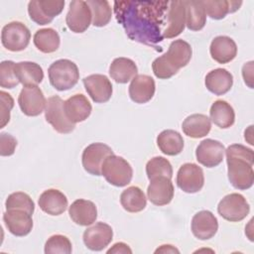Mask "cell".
Instances as JSON below:
<instances>
[{"label": "cell", "mask_w": 254, "mask_h": 254, "mask_svg": "<svg viewBox=\"0 0 254 254\" xmlns=\"http://www.w3.org/2000/svg\"><path fill=\"white\" fill-rule=\"evenodd\" d=\"M170 1H115L116 20L129 39L162 52L157 45L163 41V27Z\"/></svg>", "instance_id": "cell-1"}, {"label": "cell", "mask_w": 254, "mask_h": 254, "mask_svg": "<svg viewBox=\"0 0 254 254\" xmlns=\"http://www.w3.org/2000/svg\"><path fill=\"white\" fill-rule=\"evenodd\" d=\"M225 154L230 184L237 190L250 189L254 183L252 149L241 144H232L225 150Z\"/></svg>", "instance_id": "cell-2"}, {"label": "cell", "mask_w": 254, "mask_h": 254, "mask_svg": "<svg viewBox=\"0 0 254 254\" xmlns=\"http://www.w3.org/2000/svg\"><path fill=\"white\" fill-rule=\"evenodd\" d=\"M51 84L59 91H64L73 87L79 79L77 65L66 59L54 62L48 69Z\"/></svg>", "instance_id": "cell-3"}, {"label": "cell", "mask_w": 254, "mask_h": 254, "mask_svg": "<svg viewBox=\"0 0 254 254\" xmlns=\"http://www.w3.org/2000/svg\"><path fill=\"white\" fill-rule=\"evenodd\" d=\"M101 176H103L110 185L121 188L131 182L133 170L125 159L112 154L104 160L101 167Z\"/></svg>", "instance_id": "cell-4"}, {"label": "cell", "mask_w": 254, "mask_h": 254, "mask_svg": "<svg viewBox=\"0 0 254 254\" xmlns=\"http://www.w3.org/2000/svg\"><path fill=\"white\" fill-rule=\"evenodd\" d=\"M31 39L29 29L21 22H10L6 24L1 32V42L5 49L11 52L25 50Z\"/></svg>", "instance_id": "cell-5"}, {"label": "cell", "mask_w": 254, "mask_h": 254, "mask_svg": "<svg viewBox=\"0 0 254 254\" xmlns=\"http://www.w3.org/2000/svg\"><path fill=\"white\" fill-rule=\"evenodd\" d=\"M217 211L221 217L231 222L243 220L250 211L249 203L240 193H229L218 203Z\"/></svg>", "instance_id": "cell-6"}, {"label": "cell", "mask_w": 254, "mask_h": 254, "mask_svg": "<svg viewBox=\"0 0 254 254\" xmlns=\"http://www.w3.org/2000/svg\"><path fill=\"white\" fill-rule=\"evenodd\" d=\"M64 101L60 96H51L47 100L45 118L57 132L61 134H67L74 130L75 124L67 119L64 110Z\"/></svg>", "instance_id": "cell-7"}, {"label": "cell", "mask_w": 254, "mask_h": 254, "mask_svg": "<svg viewBox=\"0 0 254 254\" xmlns=\"http://www.w3.org/2000/svg\"><path fill=\"white\" fill-rule=\"evenodd\" d=\"M64 7L63 0H33L28 4V13L38 25H47L62 13Z\"/></svg>", "instance_id": "cell-8"}, {"label": "cell", "mask_w": 254, "mask_h": 254, "mask_svg": "<svg viewBox=\"0 0 254 254\" xmlns=\"http://www.w3.org/2000/svg\"><path fill=\"white\" fill-rule=\"evenodd\" d=\"M18 103L27 116H38L46 108L47 100L42 89L37 85L24 86L19 94Z\"/></svg>", "instance_id": "cell-9"}, {"label": "cell", "mask_w": 254, "mask_h": 254, "mask_svg": "<svg viewBox=\"0 0 254 254\" xmlns=\"http://www.w3.org/2000/svg\"><path fill=\"white\" fill-rule=\"evenodd\" d=\"M114 154L112 149L103 143H92L82 152L81 162L83 169L93 176H101V167L104 160Z\"/></svg>", "instance_id": "cell-10"}, {"label": "cell", "mask_w": 254, "mask_h": 254, "mask_svg": "<svg viewBox=\"0 0 254 254\" xmlns=\"http://www.w3.org/2000/svg\"><path fill=\"white\" fill-rule=\"evenodd\" d=\"M177 185L183 191L188 193L199 191L204 185L202 169L193 163L182 165L177 174Z\"/></svg>", "instance_id": "cell-11"}, {"label": "cell", "mask_w": 254, "mask_h": 254, "mask_svg": "<svg viewBox=\"0 0 254 254\" xmlns=\"http://www.w3.org/2000/svg\"><path fill=\"white\" fill-rule=\"evenodd\" d=\"M92 21V13L86 1L74 0L69 3V9L65 17L68 29L73 33L85 32Z\"/></svg>", "instance_id": "cell-12"}, {"label": "cell", "mask_w": 254, "mask_h": 254, "mask_svg": "<svg viewBox=\"0 0 254 254\" xmlns=\"http://www.w3.org/2000/svg\"><path fill=\"white\" fill-rule=\"evenodd\" d=\"M225 148L222 143L213 139L202 140L196 148L195 157L199 164L206 168L218 166L224 156Z\"/></svg>", "instance_id": "cell-13"}, {"label": "cell", "mask_w": 254, "mask_h": 254, "mask_svg": "<svg viewBox=\"0 0 254 254\" xmlns=\"http://www.w3.org/2000/svg\"><path fill=\"white\" fill-rule=\"evenodd\" d=\"M83 243L92 251H101L111 242L113 230L110 225L104 222H96L86 228L83 232Z\"/></svg>", "instance_id": "cell-14"}, {"label": "cell", "mask_w": 254, "mask_h": 254, "mask_svg": "<svg viewBox=\"0 0 254 254\" xmlns=\"http://www.w3.org/2000/svg\"><path fill=\"white\" fill-rule=\"evenodd\" d=\"M90 98L96 103L107 102L112 95V84L104 74H90L82 79Z\"/></svg>", "instance_id": "cell-15"}, {"label": "cell", "mask_w": 254, "mask_h": 254, "mask_svg": "<svg viewBox=\"0 0 254 254\" xmlns=\"http://www.w3.org/2000/svg\"><path fill=\"white\" fill-rule=\"evenodd\" d=\"M166 22L167 27L163 31V38L172 39L184 31L186 26L185 1H170Z\"/></svg>", "instance_id": "cell-16"}, {"label": "cell", "mask_w": 254, "mask_h": 254, "mask_svg": "<svg viewBox=\"0 0 254 254\" xmlns=\"http://www.w3.org/2000/svg\"><path fill=\"white\" fill-rule=\"evenodd\" d=\"M4 223L15 236H26L33 228L32 214L21 209H7L3 214Z\"/></svg>", "instance_id": "cell-17"}, {"label": "cell", "mask_w": 254, "mask_h": 254, "mask_svg": "<svg viewBox=\"0 0 254 254\" xmlns=\"http://www.w3.org/2000/svg\"><path fill=\"white\" fill-rule=\"evenodd\" d=\"M174 191L175 190L171 179L161 176L150 180V185L147 189V195L153 204L161 206L172 201Z\"/></svg>", "instance_id": "cell-18"}, {"label": "cell", "mask_w": 254, "mask_h": 254, "mask_svg": "<svg viewBox=\"0 0 254 254\" xmlns=\"http://www.w3.org/2000/svg\"><path fill=\"white\" fill-rule=\"evenodd\" d=\"M218 230V221L214 214L209 210H200L191 219V232L200 239L207 240L212 238Z\"/></svg>", "instance_id": "cell-19"}, {"label": "cell", "mask_w": 254, "mask_h": 254, "mask_svg": "<svg viewBox=\"0 0 254 254\" xmlns=\"http://www.w3.org/2000/svg\"><path fill=\"white\" fill-rule=\"evenodd\" d=\"M155 88V81L150 75L137 74L129 85V96L135 103L143 104L153 98Z\"/></svg>", "instance_id": "cell-20"}, {"label": "cell", "mask_w": 254, "mask_h": 254, "mask_svg": "<svg viewBox=\"0 0 254 254\" xmlns=\"http://www.w3.org/2000/svg\"><path fill=\"white\" fill-rule=\"evenodd\" d=\"M64 110L67 119L75 124L87 119L91 113L92 107L86 96L78 93L70 96L64 101Z\"/></svg>", "instance_id": "cell-21"}, {"label": "cell", "mask_w": 254, "mask_h": 254, "mask_svg": "<svg viewBox=\"0 0 254 254\" xmlns=\"http://www.w3.org/2000/svg\"><path fill=\"white\" fill-rule=\"evenodd\" d=\"M68 214L75 224L87 226L95 222L97 208L92 201L79 198L71 203L68 208Z\"/></svg>", "instance_id": "cell-22"}, {"label": "cell", "mask_w": 254, "mask_h": 254, "mask_svg": "<svg viewBox=\"0 0 254 254\" xmlns=\"http://www.w3.org/2000/svg\"><path fill=\"white\" fill-rule=\"evenodd\" d=\"M209 52L211 58L218 64H227L234 60L237 55L235 42L227 36L215 37L210 44Z\"/></svg>", "instance_id": "cell-23"}, {"label": "cell", "mask_w": 254, "mask_h": 254, "mask_svg": "<svg viewBox=\"0 0 254 254\" xmlns=\"http://www.w3.org/2000/svg\"><path fill=\"white\" fill-rule=\"evenodd\" d=\"M38 203L44 212L50 215H60L67 207V198L59 190L50 189L40 195Z\"/></svg>", "instance_id": "cell-24"}, {"label": "cell", "mask_w": 254, "mask_h": 254, "mask_svg": "<svg viewBox=\"0 0 254 254\" xmlns=\"http://www.w3.org/2000/svg\"><path fill=\"white\" fill-rule=\"evenodd\" d=\"M204 83L211 93L215 95H223L232 87L233 76L225 68H215L205 75Z\"/></svg>", "instance_id": "cell-25"}, {"label": "cell", "mask_w": 254, "mask_h": 254, "mask_svg": "<svg viewBox=\"0 0 254 254\" xmlns=\"http://www.w3.org/2000/svg\"><path fill=\"white\" fill-rule=\"evenodd\" d=\"M191 47L184 40H175L170 44L168 52L164 55L167 62L177 70L186 66L191 59Z\"/></svg>", "instance_id": "cell-26"}, {"label": "cell", "mask_w": 254, "mask_h": 254, "mask_svg": "<svg viewBox=\"0 0 254 254\" xmlns=\"http://www.w3.org/2000/svg\"><path fill=\"white\" fill-rule=\"evenodd\" d=\"M137 72L136 64L127 58H117L109 66V74L117 83H127L137 75Z\"/></svg>", "instance_id": "cell-27"}, {"label": "cell", "mask_w": 254, "mask_h": 254, "mask_svg": "<svg viewBox=\"0 0 254 254\" xmlns=\"http://www.w3.org/2000/svg\"><path fill=\"white\" fill-rule=\"evenodd\" d=\"M183 132L190 138H201L206 136L211 129L210 119L204 114H191L182 124Z\"/></svg>", "instance_id": "cell-28"}, {"label": "cell", "mask_w": 254, "mask_h": 254, "mask_svg": "<svg viewBox=\"0 0 254 254\" xmlns=\"http://www.w3.org/2000/svg\"><path fill=\"white\" fill-rule=\"evenodd\" d=\"M15 73L24 85H37L44 79V71L40 64L33 62H20L15 64Z\"/></svg>", "instance_id": "cell-29"}, {"label": "cell", "mask_w": 254, "mask_h": 254, "mask_svg": "<svg viewBox=\"0 0 254 254\" xmlns=\"http://www.w3.org/2000/svg\"><path fill=\"white\" fill-rule=\"evenodd\" d=\"M210 120L219 128L231 127L235 121V113L232 106L225 100L214 101L209 110Z\"/></svg>", "instance_id": "cell-30"}, {"label": "cell", "mask_w": 254, "mask_h": 254, "mask_svg": "<svg viewBox=\"0 0 254 254\" xmlns=\"http://www.w3.org/2000/svg\"><path fill=\"white\" fill-rule=\"evenodd\" d=\"M157 145L165 155L176 156L183 151L184 139L179 132L167 129L158 135Z\"/></svg>", "instance_id": "cell-31"}, {"label": "cell", "mask_w": 254, "mask_h": 254, "mask_svg": "<svg viewBox=\"0 0 254 254\" xmlns=\"http://www.w3.org/2000/svg\"><path fill=\"white\" fill-rule=\"evenodd\" d=\"M186 6V26L190 31L201 30L206 23V14L201 1L187 0Z\"/></svg>", "instance_id": "cell-32"}, {"label": "cell", "mask_w": 254, "mask_h": 254, "mask_svg": "<svg viewBox=\"0 0 254 254\" xmlns=\"http://www.w3.org/2000/svg\"><path fill=\"white\" fill-rule=\"evenodd\" d=\"M120 203L128 212H140L147 204V198L143 190L135 186L124 190L120 194Z\"/></svg>", "instance_id": "cell-33"}, {"label": "cell", "mask_w": 254, "mask_h": 254, "mask_svg": "<svg viewBox=\"0 0 254 254\" xmlns=\"http://www.w3.org/2000/svg\"><path fill=\"white\" fill-rule=\"evenodd\" d=\"M33 41L36 48L44 54H51L56 52L59 49L61 43L58 32L52 28L38 30L34 35Z\"/></svg>", "instance_id": "cell-34"}, {"label": "cell", "mask_w": 254, "mask_h": 254, "mask_svg": "<svg viewBox=\"0 0 254 254\" xmlns=\"http://www.w3.org/2000/svg\"><path fill=\"white\" fill-rule=\"evenodd\" d=\"M92 13V25L95 27L106 26L112 16V10L110 4L106 0H87Z\"/></svg>", "instance_id": "cell-35"}, {"label": "cell", "mask_w": 254, "mask_h": 254, "mask_svg": "<svg viewBox=\"0 0 254 254\" xmlns=\"http://www.w3.org/2000/svg\"><path fill=\"white\" fill-rule=\"evenodd\" d=\"M146 174L149 180L161 176L172 179L173 168L171 163L164 157H154L146 165Z\"/></svg>", "instance_id": "cell-36"}, {"label": "cell", "mask_w": 254, "mask_h": 254, "mask_svg": "<svg viewBox=\"0 0 254 254\" xmlns=\"http://www.w3.org/2000/svg\"><path fill=\"white\" fill-rule=\"evenodd\" d=\"M5 206L6 209H21L29 212L30 214H33L35 210V203L33 199L29 194L22 191H16L9 194L5 201Z\"/></svg>", "instance_id": "cell-37"}, {"label": "cell", "mask_w": 254, "mask_h": 254, "mask_svg": "<svg viewBox=\"0 0 254 254\" xmlns=\"http://www.w3.org/2000/svg\"><path fill=\"white\" fill-rule=\"evenodd\" d=\"M205 14L211 19H223L228 13H231V1L226 0H205L201 1Z\"/></svg>", "instance_id": "cell-38"}, {"label": "cell", "mask_w": 254, "mask_h": 254, "mask_svg": "<svg viewBox=\"0 0 254 254\" xmlns=\"http://www.w3.org/2000/svg\"><path fill=\"white\" fill-rule=\"evenodd\" d=\"M72 247L69 239L62 234H56L51 236L45 244L46 254H69Z\"/></svg>", "instance_id": "cell-39"}, {"label": "cell", "mask_w": 254, "mask_h": 254, "mask_svg": "<svg viewBox=\"0 0 254 254\" xmlns=\"http://www.w3.org/2000/svg\"><path fill=\"white\" fill-rule=\"evenodd\" d=\"M19 82L15 73V63L3 61L0 64V86L3 88H14Z\"/></svg>", "instance_id": "cell-40"}, {"label": "cell", "mask_w": 254, "mask_h": 254, "mask_svg": "<svg viewBox=\"0 0 254 254\" xmlns=\"http://www.w3.org/2000/svg\"><path fill=\"white\" fill-rule=\"evenodd\" d=\"M153 72L156 75V77L160 79H168L175 75L179 70H177L175 67H173L166 60L165 56H161L157 58L153 64H152Z\"/></svg>", "instance_id": "cell-41"}, {"label": "cell", "mask_w": 254, "mask_h": 254, "mask_svg": "<svg viewBox=\"0 0 254 254\" xmlns=\"http://www.w3.org/2000/svg\"><path fill=\"white\" fill-rule=\"evenodd\" d=\"M0 102V128H3L10 121V111L14 106V99L9 93L1 90Z\"/></svg>", "instance_id": "cell-42"}, {"label": "cell", "mask_w": 254, "mask_h": 254, "mask_svg": "<svg viewBox=\"0 0 254 254\" xmlns=\"http://www.w3.org/2000/svg\"><path fill=\"white\" fill-rule=\"evenodd\" d=\"M17 146V140L8 133L0 134V155L3 157L14 154Z\"/></svg>", "instance_id": "cell-43"}, {"label": "cell", "mask_w": 254, "mask_h": 254, "mask_svg": "<svg viewBox=\"0 0 254 254\" xmlns=\"http://www.w3.org/2000/svg\"><path fill=\"white\" fill-rule=\"evenodd\" d=\"M252 70H253V62H249L247 64H245L242 67V75H243V78H244V81L245 83L250 87L252 88L253 87V84H252Z\"/></svg>", "instance_id": "cell-44"}, {"label": "cell", "mask_w": 254, "mask_h": 254, "mask_svg": "<svg viewBox=\"0 0 254 254\" xmlns=\"http://www.w3.org/2000/svg\"><path fill=\"white\" fill-rule=\"evenodd\" d=\"M107 253L110 254V253H132V250L130 249V247L123 243V242H117L115 243L110 249L107 250Z\"/></svg>", "instance_id": "cell-45"}, {"label": "cell", "mask_w": 254, "mask_h": 254, "mask_svg": "<svg viewBox=\"0 0 254 254\" xmlns=\"http://www.w3.org/2000/svg\"><path fill=\"white\" fill-rule=\"evenodd\" d=\"M179 253L180 251L176 248V247H174L173 245H162L160 248H158L156 251H155V253Z\"/></svg>", "instance_id": "cell-46"}]
</instances>
